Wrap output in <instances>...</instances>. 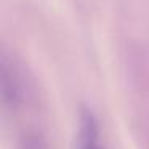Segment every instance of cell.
I'll list each match as a JSON object with an SVG mask.
<instances>
[{"instance_id":"cell-2","label":"cell","mask_w":149,"mask_h":149,"mask_svg":"<svg viewBox=\"0 0 149 149\" xmlns=\"http://www.w3.org/2000/svg\"><path fill=\"white\" fill-rule=\"evenodd\" d=\"M18 149H48V143L37 130H26L18 141Z\"/></svg>"},{"instance_id":"cell-1","label":"cell","mask_w":149,"mask_h":149,"mask_svg":"<svg viewBox=\"0 0 149 149\" xmlns=\"http://www.w3.org/2000/svg\"><path fill=\"white\" fill-rule=\"evenodd\" d=\"M24 74L19 63L7 53H2L0 58V93L5 109L15 111L23 104L26 96Z\"/></svg>"}]
</instances>
